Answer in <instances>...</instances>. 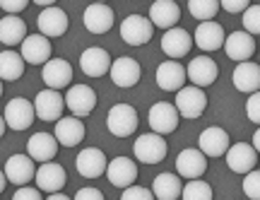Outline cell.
<instances>
[{"label":"cell","mask_w":260,"mask_h":200,"mask_svg":"<svg viewBox=\"0 0 260 200\" xmlns=\"http://www.w3.org/2000/svg\"><path fill=\"white\" fill-rule=\"evenodd\" d=\"M174 106H176L181 119L195 121V119H200V116L205 113V109H207V94H205V90L195 87V84H190V87H181V90L176 92Z\"/></svg>","instance_id":"6da1fadb"},{"label":"cell","mask_w":260,"mask_h":200,"mask_svg":"<svg viewBox=\"0 0 260 200\" xmlns=\"http://www.w3.org/2000/svg\"><path fill=\"white\" fill-rule=\"evenodd\" d=\"M106 128L116 137H130L138 130V111L130 104H116L106 113Z\"/></svg>","instance_id":"7a4b0ae2"},{"label":"cell","mask_w":260,"mask_h":200,"mask_svg":"<svg viewBox=\"0 0 260 200\" xmlns=\"http://www.w3.org/2000/svg\"><path fill=\"white\" fill-rule=\"evenodd\" d=\"M133 152H135V159L142 164H159L169 152V145L164 135H157V133H145L135 140L133 145Z\"/></svg>","instance_id":"3957f363"},{"label":"cell","mask_w":260,"mask_h":200,"mask_svg":"<svg viewBox=\"0 0 260 200\" xmlns=\"http://www.w3.org/2000/svg\"><path fill=\"white\" fill-rule=\"evenodd\" d=\"M96 106V92L87 84H73L65 92V109L70 111L75 119H84L89 116Z\"/></svg>","instance_id":"277c9868"},{"label":"cell","mask_w":260,"mask_h":200,"mask_svg":"<svg viewBox=\"0 0 260 200\" xmlns=\"http://www.w3.org/2000/svg\"><path fill=\"white\" fill-rule=\"evenodd\" d=\"M121 39L128 46H145L149 44V39L154 34V24L149 22V17H142V15H128V17L121 22Z\"/></svg>","instance_id":"5b68a950"},{"label":"cell","mask_w":260,"mask_h":200,"mask_svg":"<svg viewBox=\"0 0 260 200\" xmlns=\"http://www.w3.org/2000/svg\"><path fill=\"white\" fill-rule=\"evenodd\" d=\"M147 121H149L152 133H157V135H169V133H174L178 128L181 116H178V111L174 104H169V101H157L154 106H149Z\"/></svg>","instance_id":"8992f818"},{"label":"cell","mask_w":260,"mask_h":200,"mask_svg":"<svg viewBox=\"0 0 260 200\" xmlns=\"http://www.w3.org/2000/svg\"><path fill=\"white\" fill-rule=\"evenodd\" d=\"M3 116H5V123L8 128L12 130H27L31 123H34V116H37V111H34V104L24 97H15V99L8 101V106L3 111Z\"/></svg>","instance_id":"52a82bcc"},{"label":"cell","mask_w":260,"mask_h":200,"mask_svg":"<svg viewBox=\"0 0 260 200\" xmlns=\"http://www.w3.org/2000/svg\"><path fill=\"white\" fill-rule=\"evenodd\" d=\"M111 80L116 87H121V90H130V87H135L142 77V68L135 58H130V55H121V58H116L111 63Z\"/></svg>","instance_id":"ba28073f"},{"label":"cell","mask_w":260,"mask_h":200,"mask_svg":"<svg viewBox=\"0 0 260 200\" xmlns=\"http://www.w3.org/2000/svg\"><path fill=\"white\" fill-rule=\"evenodd\" d=\"M224 27L217 22V19H210V22H200L198 29L193 34V44L203 51V53H212V51H219L224 46Z\"/></svg>","instance_id":"9c48e42d"},{"label":"cell","mask_w":260,"mask_h":200,"mask_svg":"<svg viewBox=\"0 0 260 200\" xmlns=\"http://www.w3.org/2000/svg\"><path fill=\"white\" fill-rule=\"evenodd\" d=\"M186 75L195 87L203 90V87H210V84L217 82V77H219V68H217V63H214L210 55L203 53V55H195L193 61L188 63Z\"/></svg>","instance_id":"30bf717a"},{"label":"cell","mask_w":260,"mask_h":200,"mask_svg":"<svg viewBox=\"0 0 260 200\" xmlns=\"http://www.w3.org/2000/svg\"><path fill=\"white\" fill-rule=\"evenodd\" d=\"M75 166H77V174L84 176V179H99V176L106 174L109 159L99 147H84L75 159Z\"/></svg>","instance_id":"8fae6325"},{"label":"cell","mask_w":260,"mask_h":200,"mask_svg":"<svg viewBox=\"0 0 260 200\" xmlns=\"http://www.w3.org/2000/svg\"><path fill=\"white\" fill-rule=\"evenodd\" d=\"M41 80H44L48 90L60 92L63 87H70V82H73V65L65 58H51L41 68Z\"/></svg>","instance_id":"7c38bea8"},{"label":"cell","mask_w":260,"mask_h":200,"mask_svg":"<svg viewBox=\"0 0 260 200\" xmlns=\"http://www.w3.org/2000/svg\"><path fill=\"white\" fill-rule=\"evenodd\" d=\"M138 164L133 162L130 157H116L109 162L106 166V179L109 183H113L116 188H130V186H135L138 181Z\"/></svg>","instance_id":"4fadbf2b"},{"label":"cell","mask_w":260,"mask_h":200,"mask_svg":"<svg viewBox=\"0 0 260 200\" xmlns=\"http://www.w3.org/2000/svg\"><path fill=\"white\" fill-rule=\"evenodd\" d=\"M65 109V97L56 90H41L34 99V111L37 119L41 121H60Z\"/></svg>","instance_id":"5bb4252c"},{"label":"cell","mask_w":260,"mask_h":200,"mask_svg":"<svg viewBox=\"0 0 260 200\" xmlns=\"http://www.w3.org/2000/svg\"><path fill=\"white\" fill-rule=\"evenodd\" d=\"M34 181H37V188L44 193H60L65 188V183H68V174L60 164L56 162H46L41 164L37 169V176H34Z\"/></svg>","instance_id":"9a60e30c"},{"label":"cell","mask_w":260,"mask_h":200,"mask_svg":"<svg viewBox=\"0 0 260 200\" xmlns=\"http://www.w3.org/2000/svg\"><path fill=\"white\" fill-rule=\"evenodd\" d=\"M80 68L87 77H104L111 70V55L102 46H89L80 55Z\"/></svg>","instance_id":"2e32d148"},{"label":"cell","mask_w":260,"mask_h":200,"mask_svg":"<svg viewBox=\"0 0 260 200\" xmlns=\"http://www.w3.org/2000/svg\"><path fill=\"white\" fill-rule=\"evenodd\" d=\"M37 24H39V34H44V37H48V39H58L68 32L70 19H68V12H65V10L51 5V8L41 10Z\"/></svg>","instance_id":"e0dca14e"},{"label":"cell","mask_w":260,"mask_h":200,"mask_svg":"<svg viewBox=\"0 0 260 200\" xmlns=\"http://www.w3.org/2000/svg\"><path fill=\"white\" fill-rule=\"evenodd\" d=\"M82 24L89 34H106L113 27V10L106 3H92L82 12Z\"/></svg>","instance_id":"ac0fdd59"},{"label":"cell","mask_w":260,"mask_h":200,"mask_svg":"<svg viewBox=\"0 0 260 200\" xmlns=\"http://www.w3.org/2000/svg\"><path fill=\"white\" fill-rule=\"evenodd\" d=\"M176 172L181 179H188V181H195L200 179L205 172H207V157L200 152V150H181L176 157Z\"/></svg>","instance_id":"d6986e66"},{"label":"cell","mask_w":260,"mask_h":200,"mask_svg":"<svg viewBox=\"0 0 260 200\" xmlns=\"http://www.w3.org/2000/svg\"><path fill=\"white\" fill-rule=\"evenodd\" d=\"M58 140L56 135L51 133H34V135L27 140V155L39 164H46V162H53L58 155Z\"/></svg>","instance_id":"ffe728a7"},{"label":"cell","mask_w":260,"mask_h":200,"mask_svg":"<svg viewBox=\"0 0 260 200\" xmlns=\"http://www.w3.org/2000/svg\"><path fill=\"white\" fill-rule=\"evenodd\" d=\"M19 46H22L19 53L24 58V63L46 65L51 61V39L44 37V34H29Z\"/></svg>","instance_id":"44dd1931"},{"label":"cell","mask_w":260,"mask_h":200,"mask_svg":"<svg viewBox=\"0 0 260 200\" xmlns=\"http://www.w3.org/2000/svg\"><path fill=\"white\" fill-rule=\"evenodd\" d=\"M198 150L203 152L205 157H222L226 155V150H229V133L219 126H212V128H205L200 137H198Z\"/></svg>","instance_id":"7402d4cb"},{"label":"cell","mask_w":260,"mask_h":200,"mask_svg":"<svg viewBox=\"0 0 260 200\" xmlns=\"http://www.w3.org/2000/svg\"><path fill=\"white\" fill-rule=\"evenodd\" d=\"M5 176H8V183H15V186H27L34 176H37V166H34V159L29 155H12L5 162Z\"/></svg>","instance_id":"603a6c76"},{"label":"cell","mask_w":260,"mask_h":200,"mask_svg":"<svg viewBox=\"0 0 260 200\" xmlns=\"http://www.w3.org/2000/svg\"><path fill=\"white\" fill-rule=\"evenodd\" d=\"M222 48L226 51V55H229L232 61L243 63V61H248V58L255 53V39H253L248 32L239 29V32H232L229 37L224 39Z\"/></svg>","instance_id":"cb8c5ba5"},{"label":"cell","mask_w":260,"mask_h":200,"mask_svg":"<svg viewBox=\"0 0 260 200\" xmlns=\"http://www.w3.org/2000/svg\"><path fill=\"white\" fill-rule=\"evenodd\" d=\"M226 164L234 174H246L255 169L258 164V152L253 150V145H246V142H236L226 150Z\"/></svg>","instance_id":"d4e9b609"},{"label":"cell","mask_w":260,"mask_h":200,"mask_svg":"<svg viewBox=\"0 0 260 200\" xmlns=\"http://www.w3.org/2000/svg\"><path fill=\"white\" fill-rule=\"evenodd\" d=\"M193 48V37L188 34L186 29L181 27H174V29H167L164 37H161V51L171 58V61H178L188 55V51Z\"/></svg>","instance_id":"484cf974"},{"label":"cell","mask_w":260,"mask_h":200,"mask_svg":"<svg viewBox=\"0 0 260 200\" xmlns=\"http://www.w3.org/2000/svg\"><path fill=\"white\" fill-rule=\"evenodd\" d=\"M186 68L178 63V61H164V63H159L157 68V84L159 90L164 92H178L181 87H186Z\"/></svg>","instance_id":"4316f807"},{"label":"cell","mask_w":260,"mask_h":200,"mask_svg":"<svg viewBox=\"0 0 260 200\" xmlns=\"http://www.w3.org/2000/svg\"><path fill=\"white\" fill-rule=\"evenodd\" d=\"M53 135H56L58 145H63V147H75V145H80V142L84 140L87 130H84L82 119H75V116H63L60 121H56Z\"/></svg>","instance_id":"83f0119b"},{"label":"cell","mask_w":260,"mask_h":200,"mask_svg":"<svg viewBox=\"0 0 260 200\" xmlns=\"http://www.w3.org/2000/svg\"><path fill=\"white\" fill-rule=\"evenodd\" d=\"M181 19V8L176 0H154L149 8V22L159 29H174Z\"/></svg>","instance_id":"f1b7e54d"},{"label":"cell","mask_w":260,"mask_h":200,"mask_svg":"<svg viewBox=\"0 0 260 200\" xmlns=\"http://www.w3.org/2000/svg\"><path fill=\"white\" fill-rule=\"evenodd\" d=\"M234 87L243 94H253V92H260V65L251 63V61H243L234 68Z\"/></svg>","instance_id":"f546056e"},{"label":"cell","mask_w":260,"mask_h":200,"mask_svg":"<svg viewBox=\"0 0 260 200\" xmlns=\"http://www.w3.org/2000/svg\"><path fill=\"white\" fill-rule=\"evenodd\" d=\"M27 22L19 15H5L0 19V44L5 46H17L27 39Z\"/></svg>","instance_id":"4dcf8cb0"},{"label":"cell","mask_w":260,"mask_h":200,"mask_svg":"<svg viewBox=\"0 0 260 200\" xmlns=\"http://www.w3.org/2000/svg\"><path fill=\"white\" fill-rule=\"evenodd\" d=\"M152 193L157 200H178L181 193H183V183H181V176L178 174H159L154 183H152Z\"/></svg>","instance_id":"1f68e13d"},{"label":"cell","mask_w":260,"mask_h":200,"mask_svg":"<svg viewBox=\"0 0 260 200\" xmlns=\"http://www.w3.org/2000/svg\"><path fill=\"white\" fill-rule=\"evenodd\" d=\"M24 58L22 53L12 51V48H5L0 51V80L3 82H15L24 75Z\"/></svg>","instance_id":"d6a6232c"},{"label":"cell","mask_w":260,"mask_h":200,"mask_svg":"<svg viewBox=\"0 0 260 200\" xmlns=\"http://www.w3.org/2000/svg\"><path fill=\"white\" fill-rule=\"evenodd\" d=\"M219 0H188V10L198 22H210L219 12Z\"/></svg>","instance_id":"836d02e7"},{"label":"cell","mask_w":260,"mask_h":200,"mask_svg":"<svg viewBox=\"0 0 260 200\" xmlns=\"http://www.w3.org/2000/svg\"><path fill=\"white\" fill-rule=\"evenodd\" d=\"M212 186L203 179H195V181H188L183 186V193H181V200H212Z\"/></svg>","instance_id":"e575fe53"},{"label":"cell","mask_w":260,"mask_h":200,"mask_svg":"<svg viewBox=\"0 0 260 200\" xmlns=\"http://www.w3.org/2000/svg\"><path fill=\"white\" fill-rule=\"evenodd\" d=\"M243 32H248L251 37L260 34V5H248L243 12Z\"/></svg>","instance_id":"d590c367"},{"label":"cell","mask_w":260,"mask_h":200,"mask_svg":"<svg viewBox=\"0 0 260 200\" xmlns=\"http://www.w3.org/2000/svg\"><path fill=\"white\" fill-rule=\"evenodd\" d=\"M243 193L246 198L260 200V169H253L243 176Z\"/></svg>","instance_id":"8d00e7d4"},{"label":"cell","mask_w":260,"mask_h":200,"mask_svg":"<svg viewBox=\"0 0 260 200\" xmlns=\"http://www.w3.org/2000/svg\"><path fill=\"white\" fill-rule=\"evenodd\" d=\"M246 116H248L251 123L260 126V92H253L248 97V101H246Z\"/></svg>","instance_id":"74e56055"},{"label":"cell","mask_w":260,"mask_h":200,"mask_svg":"<svg viewBox=\"0 0 260 200\" xmlns=\"http://www.w3.org/2000/svg\"><path fill=\"white\" fill-rule=\"evenodd\" d=\"M121 200H154V193L142 186H130V188H123Z\"/></svg>","instance_id":"f35d334b"},{"label":"cell","mask_w":260,"mask_h":200,"mask_svg":"<svg viewBox=\"0 0 260 200\" xmlns=\"http://www.w3.org/2000/svg\"><path fill=\"white\" fill-rule=\"evenodd\" d=\"M12 200H44V198H41V191L34 188V186H19L15 195H12Z\"/></svg>","instance_id":"ab89813d"},{"label":"cell","mask_w":260,"mask_h":200,"mask_svg":"<svg viewBox=\"0 0 260 200\" xmlns=\"http://www.w3.org/2000/svg\"><path fill=\"white\" fill-rule=\"evenodd\" d=\"M219 5H222L226 12H232V15H239V12H246V10H248L251 0H219Z\"/></svg>","instance_id":"60d3db41"},{"label":"cell","mask_w":260,"mask_h":200,"mask_svg":"<svg viewBox=\"0 0 260 200\" xmlns=\"http://www.w3.org/2000/svg\"><path fill=\"white\" fill-rule=\"evenodd\" d=\"M29 0H0V8L5 10L8 15H19L22 10H27Z\"/></svg>","instance_id":"b9f144b4"},{"label":"cell","mask_w":260,"mask_h":200,"mask_svg":"<svg viewBox=\"0 0 260 200\" xmlns=\"http://www.w3.org/2000/svg\"><path fill=\"white\" fill-rule=\"evenodd\" d=\"M73 200H106L104 198V193L99 188H94V186H87V188H80V191L75 193Z\"/></svg>","instance_id":"7bdbcfd3"},{"label":"cell","mask_w":260,"mask_h":200,"mask_svg":"<svg viewBox=\"0 0 260 200\" xmlns=\"http://www.w3.org/2000/svg\"><path fill=\"white\" fill-rule=\"evenodd\" d=\"M251 145H253V150H255V152L260 155V128L255 130V135H253V142H251Z\"/></svg>","instance_id":"ee69618b"},{"label":"cell","mask_w":260,"mask_h":200,"mask_svg":"<svg viewBox=\"0 0 260 200\" xmlns=\"http://www.w3.org/2000/svg\"><path fill=\"white\" fill-rule=\"evenodd\" d=\"M46 200H73V198H70V195H65V193L60 191V193H51Z\"/></svg>","instance_id":"f6af8a7d"},{"label":"cell","mask_w":260,"mask_h":200,"mask_svg":"<svg viewBox=\"0 0 260 200\" xmlns=\"http://www.w3.org/2000/svg\"><path fill=\"white\" fill-rule=\"evenodd\" d=\"M5 186H8V176H5V172L0 169V193L5 191Z\"/></svg>","instance_id":"bcb514c9"},{"label":"cell","mask_w":260,"mask_h":200,"mask_svg":"<svg viewBox=\"0 0 260 200\" xmlns=\"http://www.w3.org/2000/svg\"><path fill=\"white\" fill-rule=\"evenodd\" d=\"M37 5H41V8H51V5H56V0H34Z\"/></svg>","instance_id":"7dc6e473"},{"label":"cell","mask_w":260,"mask_h":200,"mask_svg":"<svg viewBox=\"0 0 260 200\" xmlns=\"http://www.w3.org/2000/svg\"><path fill=\"white\" fill-rule=\"evenodd\" d=\"M5 130H8V123H5V116L0 113V137L5 135Z\"/></svg>","instance_id":"c3c4849f"},{"label":"cell","mask_w":260,"mask_h":200,"mask_svg":"<svg viewBox=\"0 0 260 200\" xmlns=\"http://www.w3.org/2000/svg\"><path fill=\"white\" fill-rule=\"evenodd\" d=\"M3 90H5V87H3V80H0V97H3Z\"/></svg>","instance_id":"681fc988"},{"label":"cell","mask_w":260,"mask_h":200,"mask_svg":"<svg viewBox=\"0 0 260 200\" xmlns=\"http://www.w3.org/2000/svg\"><path fill=\"white\" fill-rule=\"evenodd\" d=\"M92 3H106V0H92Z\"/></svg>","instance_id":"f907efd6"}]
</instances>
